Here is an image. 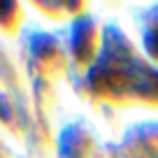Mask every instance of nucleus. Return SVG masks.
<instances>
[{"mask_svg": "<svg viewBox=\"0 0 158 158\" xmlns=\"http://www.w3.org/2000/svg\"><path fill=\"white\" fill-rule=\"evenodd\" d=\"M95 79L102 89L116 91V93L158 95V74L151 72L147 65H142L137 58L123 54L121 47L107 44Z\"/></svg>", "mask_w": 158, "mask_h": 158, "instance_id": "1", "label": "nucleus"}, {"mask_svg": "<svg viewBox=\"0 0 158 158\" xmlns=\"http://www.w3.org/2000/svg\"><path fill=\"white\" fill-rule=\"evenodd\" d=\"M144 44H147V51L158 58V10L153 12V19L149 21L147 26V35H144Z\"/></svg>", "mask_w": 158, "mask_h": 158, "instance_id": "2", "label": "nucleus"}, {"mask_svg": "<svg viewBox=\"0 0 158 158\" xmlns=\"http://www.w3.org/2000/svg\"><path fill=\"white\" fill-rule=\"evenodd\" d=\"M14 12V0H0V21H7Z\"/></svg>", "mask_w": 158, "mask_h": 158, "instance_id": "3", "label": "nucleus"}, {"mask_svg": "<svg viewBox=\"0 0 158 158\" xmlns=\"http://www.w3.org/2000/svg\"><path fill=\"white\" fill-rule=\"evenodd\" d=\"M44 2H47V5H60V7H72L74 5V0H42V5H44Z\"/></svg>", "mask_w": 158, "mask_h": 158, "instance_id": "4", "label": "nucleus"}]
</instances>
